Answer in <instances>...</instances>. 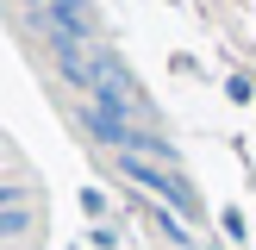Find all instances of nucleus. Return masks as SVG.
Masks as SVG:
<instances>
[{
    "instance_id": "nucleus-1",
    "label": "nucleus",
    "mask_w": 256,
    "mask_h": 250,
    "mask_svg": "<svg viewBox=\"0 0 256 250\" xmlns=\"http://www.w3.org/2000/svg\"><path fill=\"white\" fill-rule=\"evenodd\" d=\"M119 169L132 175L144 194H156L169 212H182V219H200V194H194V182H182V169H169V162H144V156H119Z\"/></svg>"
},
{
    "instance_id": "nucleus-2",
    "label": "nucleus",
    "mask_w": 256,
    "mask_h": 250,
    "mask_svg": "<svg viewBox=\"0 0 256 250\" xmlns=\"http://www.w3.org/2000/svg\"><path fill=\"white\" fill-rule=\"evenodd\" d=\"M38 25H44L50 44H94V6L88 0H44Z\"/></svg>"
},
{
    "instance_id": "nucleus-3",
    "label": "nucleus",
    "mask_w": 256,
    "mask_h": 250,
    "mask_svg": "<svg viewBox=\"0 0 256 250\" xmlns=\"http://www.w3.org/2000/svg\"><path fill=\"white\" fill-rule=\"evenodd\" d=\"M25 232V206H12V212H0V244H6V238H19Z\"/></svg>"
},
{
    "instance_id": "nucleus-4",
    "label": "nucleus",
    "mask_w": 256,
    "mask_h": 250,
    "mask_svg": "<svg viewBox=\"0 0 256 250\" xmlns=\"http://www.w3.org/2000/svg\"><path fill=\"white\" fill-rule=\"evenodd\" d=\"M12 206H25V200H19V188H12V182H0V212H12Z\"/></svg>"
}]
</instances>
